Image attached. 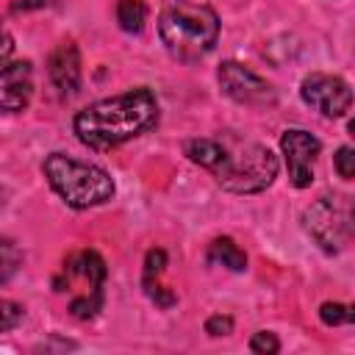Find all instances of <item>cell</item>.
Returning a JSON list of instances; mask_svg holds the SVG:
<instances>
[{
  "label": "cell",
  "mask_w": 355,
  "mask_h": 355,
  "mask_svg": "<svg viewBox=\"0 0 355 355\" xmlns=\"http://www.w3.org/2000/svg\"><path fill=\"white\" fill-rule=\"evenodd\" d=\"M116 22L128 33H139L147 22V6L141 0H119L116 3Z\"/></svg>",
  "instance_id": "5bb4252c"
},
{
  "label": "cell",
  "mask_w": 355,
  "mask_h": 355,
  "mask_svg": "<svg viewBox=\"0 0 355 355\" xmlns=\"http://www.w3.org/2000/svg\"><path fill=\"white\" fill-rule=\"evenodd\" d=\"M216 78H219L222 92L241 105H272L277 100L272 83H266L261 75H255L252 69H247L239 61H225L219 67Z\"/></svg>",
  "instance_id": "52a82bcc"
},
{
  "label": "cell",
  "mask_w": 355,
  "mask_h": 355,
  "mask_svg": "<svg viewBox=\"0 0 355 355\" xmlns=\"http://www.w3.org/2000/svg\"><path fill=\"white\" fill-rule=\"evenodd\" d=\"M319 150H322V141L313 133H308L302 128L283 130V136H280V153L286 158L291 186L305 189V186L313 183V161H316Z\"/></svg>",
  "instance_id": "ba28073f"
},
{
  "label": "cell",
  "mask_w": 355,
  "mask_h": 355,
  "mask_svg": "<svg viewBox=\"0 0 355 355\" xmlns=\"http://www.w3.org/2000/svg\"><path fill=\"white\" fill-rule=\"evenodd\" d=\"M33 94V80H31V61H8L0 69V103L3 111L17 114L28 108Z\"/></svg>",
  "instance_id": "9c48e42d"
},
{
  "label": "cell",
  "mask_w": 355,
  "mask_h": 355,
  "mask_svg": "<svg viewBox=\"0 0 355 355\" xmlns=\"http://www.w3.org/2000/svg\"><path fill=\"white\" fill-rule=\"evenodd\" d=\"M155 119H158V100L147 86H139L116 97H105L86 105L75 116L72 128L80 144L92 150H111L150 130Z\"/></svg>",
  "instance_id": "6da1fadb"
},
{
  "label": "cell",
  "mask_w": 355,
  "mask_h": 355,
  "mask_svg": "<svg viewBox=\"0 0 355 355\" xmlns=\"http://www.w3.org/2000/svg\"><path fill=\"white\" fill-rule=\"evenodd\" d=\"M67 275L69 277H80L94 294H103V283H105V261L100 258V252L86 250L80 255H72L67 261Z\"/></svg>",
  "instance_id": "8fae6325"
},
{
  "label": "cell",
  "mask_w": 355,
  "mask_h": 355,
  "mask_svg": "<svg viewBox=\"0 0 355 355\" xmlns=\"http://www.w3.org/2000/svg\"><path fill=\"white\" fill-rule=\"evenodd\" d=\"M50 0H17L11 8L14 11H31V8H44Z\"/></svg>",
  "instance_id": "603a6c76"
},
{
  "label": "cell",
  "mask_w": 355,
  "mask_h": 355,
  "mask_svg": "<svg viewBox=\"0 0 355 355\" xmlns=\"http://www.w3.org/2000/svg\"><path fill=\"white\" fill-rule=\"evenodd\" d=\"M47 75L61 94H75L80 86V53L72 42H61L47 58Z\"/></svg>",
  "instance_id": "30bf717a"
},
{
  "label": "cell",
  "mask_w": 355,
  "mask_h": 355,
  "mask_svg": "<svg viewBox=\"0 0 355 355\" xmlns=\"http://www.w3.org/2000/svg\"><path fill=\"white\" fill-rule=\"evenodd\" d=\"M347 322H349V324H355V302H352V305H347Z\"/></svg>",
  "instance_id": "d4e9b609"
},
{
  "label": "cell",
  "mask_w": 355,
  "mask_h": 355,
  "mask_svg": "<svg viewBox=\"0 0 355 355\" xmlns=\"http://www.w3.org/2000/svg\"><path fill=\"white\" fill-rule=\"evenodd\" d=\"M0 258H3V283L14 275V269H17V263H22V255L17 252V247H14V241H8V239H3V244H0Z\"/></svg>",
  "instance_id": "ac0fdd59"
},
{
  "label": "cell",
  "mask_w": 355,
  "mask_h": 355,
  "mask_svg": "<svg viewBox=\"0 0 355 355\" xmlns=\"http://www.w3.org/2000/svg\"><path fill=\"white\" fill-rule=\"evenodd\" d=\"M333 164H336V172L347 180L355 178V147H338L336 155H333Z\"/></svg>",
  "instance_id": "2e32d148"
},
{
  "label": "cell",
  "mask_w": 355,
  "mask_h": 355,
  "mask_svg": "<svg viewBox=\"0 0 355 355\" xmlns=\"http://www.w3.org/2000/svg\"><path fill=\"white\" fill-rule=\"evenodd\" d=\"M222 144L225 158L214 169V178L222 189L233 194H255L272 186V180L277 178V158L269 147L236 136L222 139Z\"/></svg>",
  "instance_id": "277c9868"
},
{
  "label": "cell",
  "mask_w": 355,
  "mask_h": 355,
  "mask_svg": "<svg viewBox=\"0 0 355 355\" xmlns=\"http://www.w3.org/2000/svg\"><path fill=\"white\" fill-rule=\"evenodd\" d=\"M44 178L50 189L72 208H94L114 197V180L105 169L64 153L44 158Z\"/></svg>",
  "instance_id": "3957f363"
},
{
  "label": "cell",
  "mask_w": 355,
  "mask_h": 355,
  "mask_svg": "<svg viewBox=\"0 0 355 355\" xmlns=\"http://www.w3.org/2000/svg\"><path fill=\"white\" fill-rule=\"evenodd\" d=\"M17 322H22V305H17L11 300H3L0 302V330L11 333L17 327Z\"/></svg>",
  "instance_id": "e0dca14e"
},
{
  "label": "cell",
  "mask_w": 355,
  "mask_h": 355,
  "mask_svg": "<svg viewBox=\"0 0 355 355\" xmlns=\"http://www.w3.org/2000/svg\"><path fill=\"white\" fill-rule=\"evenodd\" d=\"M349 133H352V136H355V119H352V122H349Z\"/></svg>",
  "instance_id": "484cf974"
},
{
  "label": "cell",
  "mask_w": 355,
  "mask_h": 355,
  "mask_svg": "<svg viewBox=\"0 0 355 355\" xmlns=\"http://www.w3.org/2000/svg\"><path fill=\"white\" fill-rule=\"evenodd\" d=\"M305 230L308 236L327 252H338L341 244L347 241L352 225H355V214H352V197L349 205L344 208L338 200L333 197H322L316 200L305 214H302Z\"/></svg>",
  "instance_id": "5b68a950"
},
{
  "label": "cell",
  "mask_w": 355,
  "mask_h": 355,
  "mask_svg": "<svg viewBox=\"0 0 355 355\" xmlns=\"http://www.w3.org/2000/svg\"><path fill=\"white\" fill-rule=\"evenodd\" d=\"M319 319H322L324 324H330V327L344 324V322H347V305H341V302H324V305L319 308Z\"/></svg>",
  "instance_id": "d6986e66"
},
{
  "label": "cell",
  "mask_w": 355,
  "mask_h": 355,
  "mask_svg": "<svg viewBox=\"0 0 355 355\" xmlns=\"http://www.w3.org/2000/svg\"><path fill=\"white\" fill-rule=\"evenodd\" d=\"M205 333L208 336H227V333H233V319L225 313H214L205 319Z\"/></svg>",
  "instance_id": "44dd1931"
},
{
  "label": "cell",
  "mask_w": 355,
  "mask_h": 355,
  "mask_svg": "<svg viewBox=\"0 0 355 355\" xmlns=\"http://www.w3.org/2000/svg\"><path fill=\"white\" fill-rule=\"evenodd\" d=\"M183 153H186V158L191 164L214 172L222 164V158H225V144L216 141V139H189L183 144Z\"/></svg>",
  "instance_id": "7c38bea8"
},
{
  "label": "cell",
  "mask_w": 355,
  "mask_h": 355,
  "mask_svg": "<svg viewBox=\"0 0 355 355\" xmlns=\"http://www.w3.org/2000/svg\"><path fill=\"white\" fill-rule=\"evenodd\" d=\"M166 266V252L164 250H150L147 258H144V280L153 277V275H161Z\"/></svg>",
  "instance_id": "7402d4cb"
},
{
  "label": "cell",
  "mask_w": 355,
  "mask_h": 355,
  "mask_svg": "<svg viewBox=\"0 0 355 355\" xmlns=\"http://www.w3.org/2000/svg\"><path fill=\"white\" fill-rule=\"evenodd\" d=\"M158 36L175 58L197 61L214 50L219 39V17L205 3L172 0L158 17Z\"/></svg>",
  "instance_id": "7a4b0ae2"
},
{
  "label": "cell",
  "mask_w": 355,
  "mask_h": 355,
  "mask_svg": "<svg viewBox=\"0 0 355 355\" xmlns=\"http://www.w3.org/2000/svg\"><path fill=\"white\" fill-rule=\"evenodd\" d=\"M300 94L305 100V105H311L313 111H319L322 116H344L352 105V89L344 78L338 75H327V72H311L308 78H302L300 83Z\"/></svg>",
  "instance_id": "8992f818"
},
{
  "label": "cell",
  "mask_w": 355,
  "mask_h": 355,
  "mask_svg": "<svg viewBox=\"0 0 355 355\" xmlns=\"http://www.w3.org/2000/svg\"><path fill=\"white\" fill-rule=\"evenodd\" d=\"M144 288H147L150 300H153L155 305H161V308H169V305L178 302V297H175L166 286H158V283H153V280H144Z\"/></svg>",
  "instance_id": "ffe728a7"
},
{
  "label": "cell",
  "mask_w": 355,
  "mask_h": 355,
  "mask_svg": "<svg viewBox=\"0 0 355 355\" xmlns=\"http://www.w3.org/2000/svg\"><path fill=\"white\" fill-rule=\"evenodd\" d=\"M11 33H6V39H3V64H8V55H11Z\"/></svg>",
  "instance_id": "cb8c5ba5"
},
{
  "label": "cell",
  "mask_w": 355,
  "mask_h": 355,
  "mask_svg": "<svg viewBox=\"0 0 355 355\" xmlns=\"http://www.w3.org/2000/svg\"><path fill=\"white\" fill-rule=\"evenodd\" d=\"M250 349L258 352V355H275V352H280V341H277L275 333L258 330V333L250 338Z\"/></svg>",
  "instance_id": "9a60e30c"
},
{
  "label": "cell",
  "mask_w": 355,
  "mask_h": 355,
  "mask_svg": "<svg viewBox=\"0 0 355 355\" xmlns=\"http://www.w3.org/2000/svg\"><path fill=\"white\" fill-rule=\"evenodd\" d=\"M208 261H211V263H219V266H225V269H230V272H244V269H247V255H244V250H241L233 239H227V236L211 241V247H208Z\"/></svg>",
  "instance_id": "4fadbf2b"
}]
</instances>
